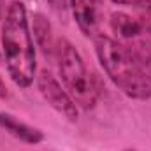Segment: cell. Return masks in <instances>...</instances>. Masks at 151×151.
<instances>
[{
	"label": "cell",
	"instance_id": "1",
	"mask_svg": "<svg viewBox=\"0 0 151 151\" xmlns=\"http://www.w3.org/2000/svg\"><path fill=\"white\" fill-rule=\"evenodd\" d=\"M0 44L2 58L12 83L19 88L32 86L37 77V56L27 7L19 0H12L7 5L0 30Z\"/></svg>",
	"mask_w": 151,
	"mask_h": 151
},
{
	"label": "cell",
	"instance_id": "2",
	"mask_svg": "<svg viewBox=\"0 0 151 151\" xmlns=\"http://www.w3.org/2000/svg\"><path fill=\"white\" fill-rule=\"evenodd\" d=\"M93 42L104 72L123 95L134 100L151 99V77L139 67L125 44L104 34Z\"/></svg>",
	"mask_w": 151,
	"mask_h": 151
},
{
	"label": "cell",
	"instance_id": "3",
	"mask_svg": "<svg viewBox=\"0 0 151 151\" xmlns=\"http://www.w3.org/2000/svg\"><path fill=\"white\" fill-rule=\"evenodd\" d=\"M55 55L63 88L74 99L77 107L84 111L93 109L100 97V83L84 65L77 47L67 39H58Z\"/></svg>",
	"mask_w": 151,
	"mask_h": 151
},
{
	"label": "cell",
	"instance_id": "4",
	"mask_svg": "<svg viewBox=\"0 0 151 151\" xmlns=\"http://www.w3.org/2000/svg\"><path fill=\"white\" fill-rule=\"evenodd\" d=\"M37 90L42 95V99L62 116H65L69 121H77L79 118V107L74 102V99L69 95V91L63 88V84L51 74L49 70L42 69L35 77Z\"/></svg>",
	"mask_w": 151,
	"mask_h": 151
},
{
	"label": "cell",
	"instance_id": "5",
	"mask_svg": "<svg viewBox=\"0 0 151 151\" xmlns=\"http://www.w3.org/2000/svg\"><path fill=\"white\" fill-rule=\"evenodd\" d=\"M77 28L84 37L95 39L102 35L104 25V4L102 0H70L69 2Z\"/></svg>",
	"mask_w": 151,
	"mask_h": 151
},
{
	"label": "cell",
	"instance_id": "6",
	"mask_svg": "<svg viewBox=\"0 0 151 151\" xmlns=\"http://www.w3.org/2000/svg\"><path fill=\"white\" fill-rule=\"evenodd\" d=\"M0 128L5 130L14 139L25 142V144H39V142L44 141L42 130H39V128L28 125V123L19 121L16 116H12L9 113H0Z\"/></svg>",
	"mask_w": 151,
	"mask_h": 151
},
{
	"label": "cell",
	"instance_id": "7",
	"mask_svg": "<svg viewBox=\"0 0 151 151\" xmlns=\"http://www.w3.org/2000/svg\"><path fill=\"white\" fill-rule=\"evenodd\" d=\"M109 25H111V30L116 35L118 42L121 44H127L134 39L141 37L142 35V30H141V25L137 21L135 16H130L123 11H114L111 12V18H109Z\"/></svg>",
	"mask_w": 151,
	"mask_h": 151
},
{
	"label": "cell",
	"instance_id": "8",
	"mask_svg": "<svg viewBox=\"0 0 151 151\" xmlns=\"http://www.w3.org/2000/svg\"><path fill=\"white\" fill-rule=\"evenodd\" d=\"M32 37L46 58H51L55 55L56 40L53 37V28H51L49 19L42 12H35L32 18Z\"/></svg>",
	"mask_w": 151,
	"mask_h": 151
},
{
	"label": "cell",
	"instance_id": "9",
	"mask_svg": "<svg viewBox=\"0 0 151 151\" xmlns=\"http://www.w3.org/2000/svg\"><path fill=\"white\" fill-rule=\"evenodd\" d=\"M125 46L128 47V51L132 53V56L139 63V67L151 77V39L141 35V37L127 42Z\"/></svg>",
	"mask_w": 151,
	"mask_h": 151
},
{
	"label": "cell",
	"instance_id": "10",
	"mask_svg": "<svg viewBox=\"0 0 151 151\" xmlns=\"http://www.w3.org/2000/svg\"><path fill=\"white\" fill-rule=\"evenodd\" d=\"M135 7V18L141 25L142 35L151 39V0H141Z\"/></svg>",
	"mask_w": 151,
	"mask_h": 151
},
{
	"label": "cell",
	"instance_id": "11",
	"mask_svg": "<svg viewBox=\"0 0 151 151\" xmlns=\"http://www.w3.org/2000/svg\"><path fill=\"white\" fill-rule=\"evenodd\" d=\"M47 4H49V9L60 18V19H67V11H69V2L67 0H47Z\"/></svg>",
	"mask_w": 151,
	"mask_h": 151
},
{
	"label": "cell",
	"instance_id": "12",
	"mask_svg": "<svg viewBox=\"0 0 151 151\" xmlns=\"http://www.w3.org/2000/svg\"><path fill=\"white\" fill-rule=\"evenodd\" d=\"M113 4H118V5H135L139 4L141 0H111Z\"/></svg>",
	"mask_w": 151,
	"mask_h": 151
},
{
	"label": "cell",
	"instance_id": "13",
	"mask_svg": "<svg viewBox=\"0 0 151 151\" xmlns=\"http://www.w3.org/2000/svg\"><path fill=\"white\" fill-rule=\"evenodd\" d=\"M7 86H5V83H4V79H2V76H0V99H7Z\"/></svg>",
	"mask_w": 151,
	"mask_h": 151
},
{
	"label": "cell",
	"instance_id": "14",
	"mask_svg": "<svg viewBox=\"0 0 151 151\" xmlns=\"http://www.w3.org/2000/svg\"><path fill=\"white\" fill-rule=\"evenodd\" d=\"M125 151H135V150H125Z\"/></svg>",
	"mask_w": 151,
	"mask_h": 151
}]
</instances>
